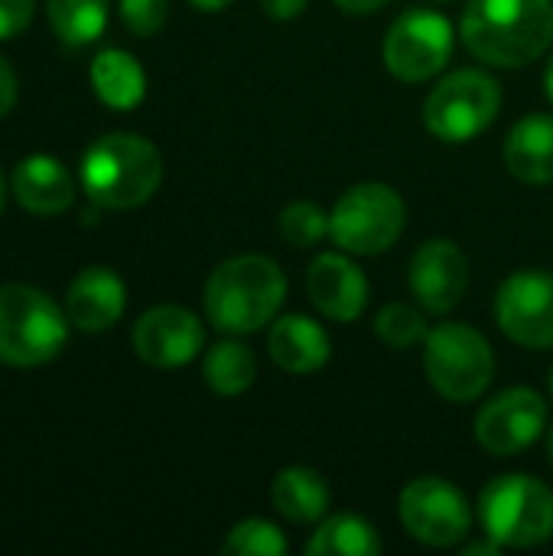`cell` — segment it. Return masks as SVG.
Here are the masks:
<instances>
[{"instance_id":"6da1fadb","label":"cell","mask_w":553,"mask_h":556,"mask_svg":"<svg viewBox=\"0 0 553 556\" xmlns=\"http://www.w3.org/2000/svg\"><path fill=\"white\" fill-rule=\"evenodd\" d=\"M460 36L479 62L521 68L553 46V0H469Z\"/></svg>"},{"instance_id":"7a4b0ae2","label":"cell","mask_w":553,"mask_h":556,"mask_svg":"<svg viewBox=\"0 0 553 556\" xmlns=\"http://www.w3.org/2000/svg\"><path fill=\"white\" fill-rule=\"evenodd\" d=\"M287 277L277 261L264 254H238L222 261L205 280V316L218 332L251 336L280 313Z\"/></svg>"},{"instance_id":"3957f363","label":"cell","mask_w":553,"mask_h":556,"mask_svg":"<svg viewBox=\"0 0 553 556\" xmlns=\"http://www.w3.org/2000/svg\"><path fill=\"white\" fill-rule=\"evenodd\" d=\"M163 179L160 150L140 134H104L81 156V186L101 208L127 212L153 199Z\"/></svg>"},{"instance_id":"277c9868","label":"cell","mask_w":553,"mask_h":556,"mask_svg":"<svg viewBox=\"0 0 553 556\" xmlns=\"http://www.w3.org/2000/svg\"><path fill=\"white\" fill-rule=\"evenodd\" d=\"M68 339L65 309L29 283L0 287V362L10 368H39L52 362Z\"/></svg>"},{"instance_id":"5b68a950","label":"cell","mask_w":553,"mask_h":556,"mask_svg":"<svg viewBox=\"0 0 553 556\" xmlns=\"http://www.w3.org/2000/svg\"><path fill=\"white\" fill-rule=\"evenodd\" d=\"M479 521L492 541L512 551L541 547L553 538V492L535 476H499L479 495Z\"/></svg>"},{"instance_id":"8992f818","label":"cell","mask_w":553,"mask_h":556,"mask_svg":"<svg viewBox=\"0 0 553 556\" xmlns=\"http://www.w3.org/2000/svg\"><path fill=\"white\" fill-rule=\"evenodd\" d=\"M424 371L437 394L453 404L479 401L495 378L489 339L463 323H443L424 339Z\"/></svg>"},{"instance_id":"52a82bcc","label":"cell","mask_w":553,"mask_h":556,"mask_svg":"<svg viewBox=\"0 0 553 556\" xmlns=\"http://www.w3.org/2000/svg\"><path fill=\"white\" fill-rule=\"evenodd\" d=\"M502 111V85L482 68H456L424 101V124L443 143H469Z\"/></svg>"},{"instance_id":"ba28073f","label":"cell","mask_w":553,"mask_h":556,"mask_svg":"<svg viewBox=\"0 0 553 556\" xmlns=\"http://www.w3.org/2000/svg\"><path fill=\"white\" fill-rule=\"evenodd\" d=\"M407 225V205L385 182H359L329 212V238L345 254H385Z\"/></svg>"},{"instance_id":"9c48e42d","label":"cell","mask_w":553,"mask_h":556,"mask_svg":"<svg viewBox=\"0 0 553 556\" xmlns=\"http://www.w3.org/2000/svg\"><path fill=\"white\" fill-rule=\"evenodd\" d=\"M453 23L437 10H404L385 36V68L401 81H427L440 75L453 55Z\"/></svg>"},{"instance_id":"30bf717a","label":"cell","mask_w":553,"mask_h":556,"mask_svg":"<svg viewBox=\"0 0 553 556\" xmlns=\"http://www.w3.org/2000/svg\"><path fill=\"white\" fill-rule=\"evenodd\" d=\"M398 515L404 531L427 547H456L473 528V508L466 495L437 476H424L404 485Z\"/></svg>"},{"instance_id":"8fae6325","label":"cell","mask_w":553,"mask_h":556,"mask_svg":"<svg viewBox=\"0 0 553 556\" xmlns=\"http://www.w3.org/2000/svg\"><path fill=\"white\" fill-rule=\"evenodd\" d=\"M548 427V401L535 388H508L482 404L476 440L489 456H518L541 440Z\"/></svg>"},{"instance_id":"7c38bea8","label":"cell","mask_w":553,"mask_h":556,"mask_svg":"<svg viewBox=\"0 0 553 556\" xmlns=\"http://www.w3.org/2000/svg\"><path fill=\"white\" fill-rule=\"evenodd\" d=\"M495 319L502 332L535 352L553 349V274L518 270L495 296Z\"/></svg>"},{"instance_id":"4fadbf2b","label":"cell","mask_w":553,"mask_h":556,"mask_svg":"<svg viewBox=\"0 0 553 556\" xmlns=\"http://www.w3.org/2000/svg\"><path fill=\"white\" fill-rule=\"evenodd\" d=\"M134 352L153 368H183L205 345L202 319L186 306H153L134 326Z\"/></svg>"},{"instance_id":"5bb4252c","label":"cell","mask_w":553,"mask_h":556,"mask_svg":"<svg viewBox=\"0 0 553 556\" xmlns=\"http://www.w3.org/2000/svg\"><path fill=\"white\" fill-rule=\"evenodd\" d=\"M466 287H469V261L456 241L430 238L414 251L411 293L427 313L433 316L453 313L466 296Z\"/></svg>"},{"instance_id":"9a60e30c","label":"cell","mask_w":553,"mask_h":556,"mask_svg":"<svg viewBox=\"0 0 553 556\" xmlns=\"http://www.w3.org/2000/svg\"><path fill=\"white\" fill-rule=\"evenodd\" d=\"M306 290H310L313 306L332 323H355L368 303V277L362 274L355 261L345 257V251L319 254L310 264Z\"/></svg>"},{"instance_id":"2e32d148","label":"cell","mask_w":553,"mask_h":556,"mask_svg":"<svg viewBox=\"0 0 553 556\" xmlns=\"http://www.w3.org/2000/svg\"><path fill=\"white\" fill-rule=\"evenodd\" d=\"M127 306V287L111 267H85L65 293V316L81 332L111 329Z\"/></svg>"},{"instance_id":"e0dca14e","label":"cell","mask_w":553,"mask_h":556,"mask_svg":"<svg viewBox=\"0 0 553 556\" xmlns=\"http://www.w3.org/2000/svg\"><path fill=\"white\" fill-rule=\"evenodd\" d=\"M267 352L274 365L290 375H316L329 365L332 342L316 319L293 313V316H280L271 323Z\"/></svg>"},{"instance_id":"ac0fdd59","label":"cell","mask_w":553,"mask_h":556,"mask_svg":"<svg viewBox=\"0 0 553 556\" xmlns=\"http://www.w3.org/2000/svg\"><path fill=\"white\" fill-rule=\"evenodd\" d=\"M13 195L16 202L33 212V215H62L68 212V205L75 202V182L68 176V169L46 153L26 156L16 169H13Z\"/></svg>"},{"instance_id":"d6986e66","label":"cell","mask_w":553,"mask_h":556,"mask_svg":"<svg viewBox=\"0 0 553 556\" xmlns=\"http://www.w3.org/2000/svg\"><path fill=\"white\" fill-rule=\"evenodd\" d=\"M505 166L528 186L553 182V114H528L508 130Z\"/></svg>"},{"instance_id":"ffe728a7","label":"cell","mask_w":553,"mask_h":556,"mask_svg":"<svg viewBox=\"0 0 553 556\" xmlns=\"http://www.w3.org/2000/svg\"><path fill=\"white\" fill-rule=\"evenodd\" d=\"M271 502L287 521L316 525V521L326 518V511L332 505V492H329L326 479L316 469L287 466L271 482Z\"/></svg>"},{"instance_id":"44dd1931","label":"cell","mask_w":553,"mask_h":556,"mask_svg":"<svg viewBox=\"0 0 553 556\" xmlns=\"http://www.w3.org/2000/svg\"><path fill=\"white\" fill-rule=\"evenodd\" d=\"M91 88H95V94L108 108L130 111L147 94V75H143L140 62L130 52H124V49H104L91 62Z\"/></svg>"},{"instance_id":"7402d4cb","label":"cell","mask_w":553,"mask_h":556,"mask_svg":"<svg viewBox=\"0 0 553 556\" xmlns=\"http://www.w3.org/2000/svg\"><path fill=\"white\" fill-rule=\"evenodd\" d=\"M381 551L375 525L349 511L326 518L306 541V556H378Z\"/></svg>"},{"instance_id":"603a6c76","label":"cell","mask_w":553,"mask_h":556,"mask_svg":"<svg viewBox=\"0 0 553 556\" xmlns=\"http://www.w3.org/2000/svg\"><path fill=\"white\" fill-rule=\"evenodd\" d=\"M202 378L205 384L222 394V397H238L244 394L254 378H257V358L251 352V345L238 342V339H225L218 345H212L202 358Z\"/></svg>"},{"instance_id":"cb8c5ba5","label":"cell","mask_w":553,"mask_h":556,"mask_svg":"<svg viewBox=\"0 0 553 556\" xmlns=\"http://www.w3.org/2000/svg\"><path fill=\"white\" fill-rule=\"evenodd\" d=\"M111 0H46V16L65 46H88L108 26Z\"/></svg>"},{"instance_id":"d4e9b609","label":"cell","mask_w":553,"mask_h":556,"mask_svg":"<svg viewBox=\"0 0 553 556\" xmlns=\"http://www.w3.org/2000/svg\"><path fill=\"white\" fill-rule=\"evenodd\" d=\"M225 556H280L287 554V538L277 525L264 518H244L238 521L225 541H222Z\"/></svg>"},{"instance_id":"484cf974","label":"cell","mask_w":553,"mask_h":556,"mask_svg":"<svg viewBox=\"0 0 553 556\" xmlns=\"http://www.w3.org/2000/svg\"><path fill=\"white\" fill-rule=\"evenodd\" d=\"M375 332L378 339L394 349V352H407L417 342L427 339V319L420 309L407 306V303H388L378 316H375Z\"/></svg>"},{"instance_id":"4316f807","label":"cell","mask_w":553,"mask_h":556,"mask_svg":"<svg viewBox=\"0 0 553 556\" xmlns=\"http://www.w3.org/2000/svg\"><path fill=\"white\" fill-rule=\"evenodd\" d=\"M280 238L300 251L316 248L323 238H329V215L316 202H290L280 212Z\"/></svg>"},{"instance_id":"83f0119b","label":"cell","mask_w":553,"mask_h":556,"mask_svg":"<svg viewBox=\"0 0 553 556\" xmlns=\"http://www.w3.org/2000/svg\"><path fill=\"white\" fill-rule=\"evenodd\" d=\"M166 16H169V0H121V20L140 39L156 36L166 26Z\"/></svg>"},{"instance_id":"f1b7e54d","label":"cell","mask_w":553,"mask_h":556,"mask_svg":"<svg viewBox=\"0 0 553 556\" xmlns=\"http://www.w3.org/2000/svg\"><path fill=\"white\" fill-rule=\"evenodd\" d=\"M36 0H0V42L20 36L33 20Z\"/></svg>"},{"instance_id":"f546056e","label":"cell","mask_w":553,"mask_h":556,"mask_svg":"<svg viewBox=\"0 0 553 556\" xmlns=\"http://www.w3.org/2000/svg\"><path fill=\"white\" fill-rule=\"evenodd\" d=\"M13 104H16V75L10 62L0 55V117H7Z\"/></svg>"},{"instance_id":"4dcf8cb0","label":"cell","mask_w":553,"mask_h":556,"mask_svg":"<svg viewBox=\"0 0 553 556\" xmlns=\"http://www.w3.org/2000/svg\"><path fill=\"white\" fill-rule=\"evenodd\" d=\"M261 7L271 20H297L310 7V0H261Z\"/></svg>"},{"instance_id":"1f68e13d","label":"cell","mask_w":553,"mask_h":556,"mask_svg":"<svg viewBox=\"0 0 553 556\" xmlns=\"http://www.w3.org/2000/svg\"><path fill=\"white\" fill-rule=\"evenodd\" d=\"M332 3L352 16H368V13H378L388 0H332Z\"/></svg>"},{"instance_id":"d6a6232c","label":"cell","mask_w":553,"mask_h":556,"mask_svg":"<svg viewBox=\"0 0 553 556\" xmlns=\"http://www.w3.org/2000/svg\"><path fill=\"white\" fill-rule=\"evenodd\" d=\"M502 554V544L499 541H473V544H466L463 547V556H499Z\"/></svg>"},{"instance_id":"836d02e7","label":"cell","mask_w":553,"mask_h":556,"mask_svg":"<svg viewBox=\"0 0 553 556\" xmlns=\"http://www.w3.org/2000/svg\"><path fill=\"white\" fill-rule=\"evenodd\" d=\"M192 7H199V10H205V13H218V10H225L231 0H189Z\"/></svg>"},{"instance_id":"e575fe53","label":"cell","mask_w":553,"mask_h":556,"mask_svg":"<svg viewBox=\"0 0 553 556\" xmlns=\"http://www.w3.org/2000/svg\"><path fill=\"white\" fill-rule=\"evenodd\" d=\"M544 88H548V98H551V104H553V52H551V62H548V72H544Z\"/></svg>"},{"instance_id":"d590c367","label":"cell","mask_w":553,"mask_h":556,"mask_svg":"<svg viewBox=\"0 0 553 556\" xmlns=\"http://www.w3.org/2000/svg\"><path fill=\"white\" fill-rule=\"evenodd\" d=\"M3 202H7V186H3V173H0V212H3Z\"/></svg>"},{"instance_id":"8d00e7d4","label":"cell","mask_w":553,"mask_h":556,"mask_svg":"<svg viewBox=\"0 0 553 556\" xmlns=\"http://www.w3.org/2000/svg\"><path fill=\"white\" fill-rule=\"evenodd\" d=\"M548 459H551V466H553V427H551V437H548Z\"/></svg>"},{"instance_id":"74e56055","label":"cell","mask_w":553,"mask_h":556,"mask_svg":"<svg viewBox=\"0 0 553 556\" xmlns=\"http://www.w3.org/2000/svg\"><path fill=\"white\" fill-rule=\"evenodd\" d=\"M548 384H551V397H553V368H551V375H548Z\"/></svg>"},{"instance_id":"f35d334b","label":"cell","mask_w":553,"mask_h":556,"mask_svg":"<svg viewBox=\"0 0 553 556\" xmlns=\"http://www.w3.org/2000/svg\"><path fill=\"white\" fill-rule=\"evenodd\" d=\"M440 3H450V0H440Z\"/></svg>"}]
</instances>
